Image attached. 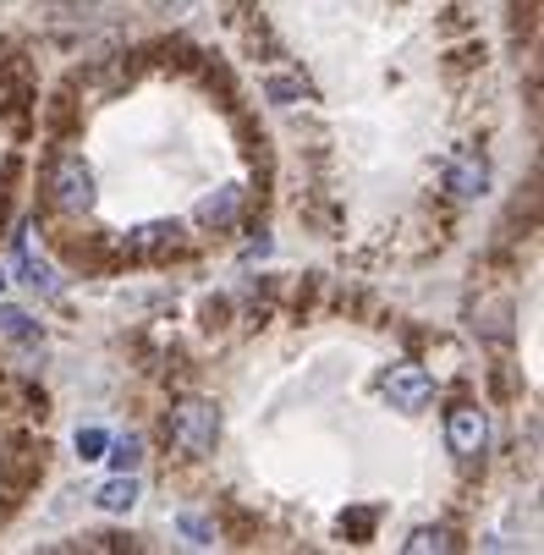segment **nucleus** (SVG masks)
Returning a JSON list of instances; mask_svg holds the SVG:
<instances>
[{
  "label": "nucleus",
  "instance_id": "1",
  "mask_svg": "<svg viewBox=\"0 0 544 555\" xmlns=\"http://www.w3.org/2000/svg\"><path fill=\"white\" fill-rule=\"evenodd\" d=\"M171 440H177V451L182 456H209L215 451V440H220V408L215 402H182L177 413H171Z\"/></svg>",
  "mask_w": 544,
  "mask_h": 555
},
{
  "label": "nucleus",
  "instance_id": "2",
  "mask_svg": "<svg viewBox=\"0 0 544 555\" xmlns=\"http://www.w3.org/2000/svg\"><path fill=\"white\" fill-rule=\"evenodd\" d=\"M94 171L77 160V154H61V160L50 166V204L66 209V215H89L94 209Z\"/></svg>",
  "mask_w": 544,
  "mask_h": 555
},
{
  "label": "nucleus",
  "instance_id": "3",
  "mask_svg": "<svg viewBox=\"0 0 544 555\" xmlns=\"http://www.w3.org/2000/svg\"><path fill=\"white\" fill-rule=\"evenodd\" d=\"M385 402H391L397 413H424L429 408V396H435V379L424 363H397L391 374H385Z\"/></svg>",
  "mask_w": 544,
  "mask_h": 555
},
{
  "label": "nucleus",
  "instance_id": "4",
  "mask_svg": "<svg viewBox=\"0 0 544 555\" xmlns=\"http://www.w3.org/2000/svg\"><path fill=\"white\" fill-rule=\"evenodd\" d=\"M445 446H451L462 462L479 456V451L490 446V418H484L479 402H456V408L445 413Z\"/></svg>",
  "mask_w": 544,
  "mask_h": 555
},
{
  "label": "nucleus",
  "instance_id": "5",
  "mask_svg": "<svg viewBox=\"0 0 544 555\" xmlns=\"http://www.w3.org/2000/svg\"><path fill=\"white\" fill-rule=\"evenodd\" d=\"M127 259H154V254H171V248H182V225L177 220H143V225H132L127 231Z\"/></svg>",
  "mask_w": 544,
  "mask_h": 555
},
{
  "label": "nucleus",
  "instance_id": "6",
  "mask_svg": "<svg viewBox=\"0 0 544 555\" xmlns=\"http://www.w3.org/2000/svg\"><path fill=\"white\" fill-rule=\"evenodd\" d=\"M445 182H451V193L456 198H479L484 193V182H490V166H484V154H456L451 160V171H445Z\"/></svg>",
  "mask_w": 544,
  "mask_h": 555
},
{
  "label": "nucleus",
  "instance_id": "7",
  "mask_svg": "<svg viewBox=\"0 0 544 555\" xmlns=\"http://www.w3.org/2000/svg\"><path fill=\"white\" fill-rule=\"evenodd\" d=\"M237 204H243V193H237V188L209 193V198L198 204V225H231V220H237Z\"/></svg>",
  "mask_w": 544,
  "mask_h": 555
},
{
  "label": "nucleus",
  "instance_id": "8",
  "mask_svg": "<svg viewBox=\"0 0 544 555\" xmlns=\"http://www.w3.org/2000/svg\"><path fill=\"white\" fill-rule=\"evenodd\" d=\"M94 501H100V512H132L138 506V479H132V473H121V479H111Z\"/></svg>",
  "mask_w": 544,
  "mask_h": 555
},
{
  "label": "nucleus",
  "instance_id": "9",
  "mask_svg": "<svg viewBox=\"0 0 544 555\" xmlns=\"http://www.w3.org/2000/svg\"><path fill=\"white\" fill-rule=\"evenodd\" d=\"M0 331H7L12 341H23V347H39V325L28 320L23 308H7V313H0Z\"/></svg>",
  "mask_w": 544,
  "mask_h": 555
},
{
  "label": "nucleus",
  "instance_id": "10",
  "mask_svg": "<svg viewBox=\"0 0 544 555\" xmlns=\"http://www.w3.org/2000/svg\"><path fill=\"white\" fill-rule=\"evenodd\" d=\"M424 550H451V533L445 528H418L407 539V555H424Z\"/></svg>",
  "mask_w": 544,
  "mask_h": 555
},
{
  "label": "nucleus",
  "instance_id": "11",
  "mask_svg": "<svg viewBox=\"0 0 544 555\" xmlns=\"http://www.w3.org/2000/svg\"><path fill=\"white\" fill-rule=\"evenodd\" d=\"M111 462H116L121 473H132V467L143 462V440H138V435H127V440H116V451H111Z\"/></svg>",
  "mask_w": 544,
  "mask_h": 555
},
{
  "label": "nucleus",
  "instance_id": "12",
  "mask_svg": "<svg viewBox=\"0 0 544 555\" xmlns=\"http://www.w3.org/2000/svg\"><path fill=\"white\" fill-rule=\"evenodd\" d=\"M182 533H187V544H215V522L198 512H182Z\"/></svg>",
  "mask_w": 544,
  "mask_h": 555
},
{
  "label": "nucleus",
  "instance_id": "13",
  "mask_svg": "<svg viewBox=\"0 0 544 555\" xmlns=\"http://www.w3.org/2000/svg\"><path fill=\"white\" fill-rule=\"evenodd\" d=\"M105 446H111V435H105V429H83V435H77V451H83L89 462H94V456H105Z\"/></svg>",
  "mask_w": 544,
  "mask_h": 555
},
{
  "label": "nucleus",
  "instance_id": "14",
  "mask_svg": "<svg viewBox=\"0 0 544 555\" xmlns=\"http://www.w3.org/2000/svg\"><path fill=\"white\" fill-rule=\"evenodd\" d=\"M341 528H352V533H368V528H374V517H368V512H352V517H341Z\"/></svg>",
  "mask_w": 544,
  "mask_h": 555
},
{
  "label": "nucleus",
  "instance_id": "15",
  "mask_svg": "<svg viewBox=\"0 0 544 555\" xmlns=\"http://www.w3.org/2000/svg\"><path fill=\"white\" fill-rule=\"evenodd\" d=\"M270 94H275V105H292L297 100V83H270Z\"/></svg>",
  "mask_w": 544,
  "mask_h": 555
},
{
  "label": "nucleus",
  "instance_id": "16",
  "mask_svg": "<svg viewBox=\"0 0 544 555\" xmlns=\"http://www.w3.org/2000/svg\"><path fill=\"white\" fill-rule=\"evenodd\" d=\"M0 292H7V270H0Z\"/></svg>",
  "mask_w": 544,
  "mask_h": 555
}]
</instances>
